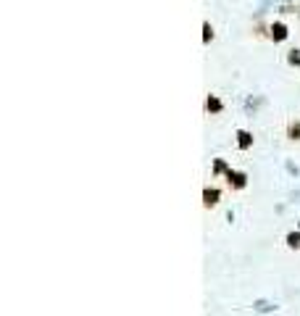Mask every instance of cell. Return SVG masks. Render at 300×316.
Instances as JSON below:
<instances>
[{
  "mask_svg": "<svg viewBox=\"0 0 300 316\" xmlns=\"http://www.w3.org/2000/svg\"><path fill=\"white\" fill-rule=\"evenodd\" d=\"M229 184H235V187H245V174H229Z\"/></svg>",
  "mask_w": 300,
  "mask_h": 316,
  "instance_id": "3",
  "label": "cell"
},
{
  "mask_svg": "<svg viewBox=\"0 0 300 316\" xmlns=\"http://www.w3.org/2000/svg\"><path fill=\"white\" fill-rule=\"evenodd\" d=\"M250 145V135L248 132H240V148H248Z\"/></svg>",
  "mask_w": 300,
  "mask_h": 316,
  "instance_id": "5",
  "label": "cell"
},
{
  "mask_svg": "<svg viewBox=\"0 0 300 316\" xmlns=\"http://www.w3.org/2000/svg\"><path fill=\"white\" fill-rule=\"evenodd\" d=\"M285 27H282V24H274V27H271V37L274 40H285Z\"/></svg>",
  "mask_w": 300,
  "mask_h": 316,
  "instance_id": "2",
  "label": "cell"
},
{
  "mask_svg": "<svg viewBox=\"0 0 300 316\" xmlns=\"http://www.w3.org/2000/svg\"><path fill=\"white\" fill-rule=\"evenodd\" d=\"M219 203V190H206V206L211 208Z\"/></svg>",
  "mask_w": 300,
  "mask_h": 316,
  "instance_id": "1",
  "label": "cell"
},
{
  "mask_svg": "<svg viewBox=\"0 0 300 316\" xmlns=\"http://www.w3.org/2000/svg\"><path fill=\"white\" fill-rule=\"evenodd\" d=\"M287 245H290V248H300V235H298V232H292V235L287 237Z\"/></svg>",
  "mask_w": 300,
  "mask_h": 316,
  "instance_id": "4",
  "label": "cell"
},
{
  "mask_svg": "<svg viewBox=\"0 0 300 316\" xmlns=\"http://www.w3.org/2000/svg\"><path fill=\"white\" fill-rule=\"evenodd\" d=\"M221 105H219V100L216 98H208V111H219Z\"/></svg>",
  "mask_w": 300,
  "mask_h": 316,
  "instance_id": "6",
  "label": "cell"
}]
</instances>
